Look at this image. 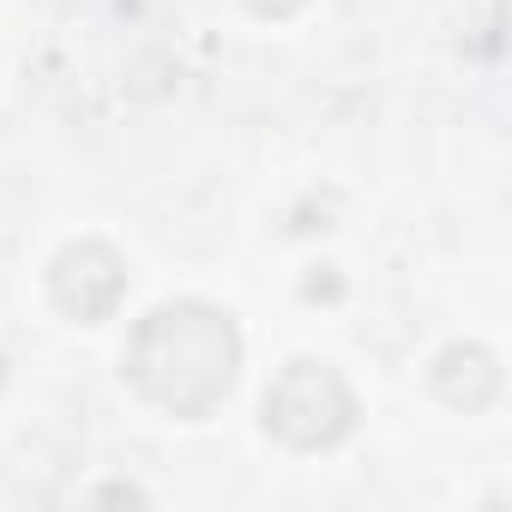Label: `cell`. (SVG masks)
I'll return each mask as SVG.
<instances>
[{
	"mask_svg": "<svg viewBox=\"0 0 512 512\" xmlns=\"http://www.w3.org/2000/svg\"><path fill=\"white\" fill-rule=\"evenodd\" d=\"M350 416H356L350 386H344L326 362H290V368L272 380V392H266V428H272L278 440L302 446V452L344 440Z\"/></svg>",
	"mask_w": 512,
	"mask_h": 512,
	"instance_id": "2",
	"label": "cell"
},
{
	"mask_svg": "<svg viewBox=\"0 0 512 512\" xmlns=\"http://www.w3.org/2000/svg\"><path fill=\"white\" fill-rule=\"evenodd\" d=\"M235 362H241V344L229 320L199 302L157 308L127 350V374L139 380V392L175 416H205L235 386Z\"/></svg>",
	"mask_w": 512,
	"mask_h": 512,
	"instance_id": "1",
	"label": "cell"
}]
</instances>
